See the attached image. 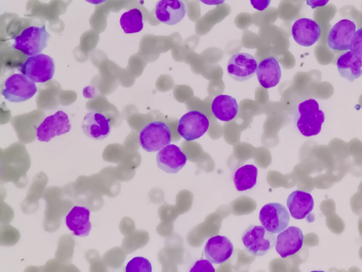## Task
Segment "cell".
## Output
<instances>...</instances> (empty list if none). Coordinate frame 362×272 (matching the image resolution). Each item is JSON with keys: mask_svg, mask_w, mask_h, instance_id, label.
Wrapping results in <instances>:
<instances>
[{"mask_svg": "<svg viewBox=\"0 0 362 272\" xmlns=\"http://www.w3.org/2000/svg\"><path fill=\"white\" fill-rule=\"evenodd\" d=\"M349 50L362 57V28L356 30L350 43Z\"/></svg>", "mask_w": 362, "mask_h": 272, "instance_id": "cell-26", "label": "cell"}, {"mask_svg": "<svg viewBox=\"0 0 362 272\" xmlns=\"http://www.w3.org/2000/svg\"><path fill=\"white\" fill-rule=\"evenodd\" d=\"M290 215L286 208L278 203L264 205L259 213L262 226L269 232L277 234L286 229L289 223Z\"/></svg>", "mask_w": 362, "mask_h": 272, "instance_id": "cell-9", "label": "cell"}, {"mask_svg": "<svg viewBox=\"0 0 362 272\" xmlns=\"http://www.w3.org/2000/svg\"><path fill=\"white\" fill-rule=\"evenodd\" d=\"M204 252L205 257L211 263L221 264L230 258L233 252V245L228 237L216 235L206 242Z\"/></svg>", "mask_w": 362, "mask_h": 272, "instance_id": "cell-16", "label": "cell"}, {"mask_svg": "<svg viewBox=\"0 0 362 272\" xmlns=\"http://www.w3.org/2000/svg\"><path fill=\"white\" fill-rule=\"evenodd\" d=\"M286 205L292 217L303 220L313 210L314 200L310 193L296 190L288 196Z\"/></svg>", "mask_w": 362, "mask_h": 272, "instance_id": "cell-20", "label": "cell"}, {"mask_svg": "<svg viewBox=\"0 0 362 272\" xmlns=\"http://www.w3.org/2000/svg\"><path fill=\"white\" fill-rule=\"evenodd\" d=\"M325 119V113L320 109L319 103L315 99H306L298 104L295 122L298 130L303 136L318 135Z\"/></svg>", "mask_w": 362, "mask_h": 272, "instance_id": "cell-1", "label": "cell"}, {"mask_svg": "<svg viewBox=\"0 0 362 272\" xmlns=\"http://www.w3.org/2000/svg\"><path fill=\"white\" fill-rule=\"evenodd\" d=\"M67 228L77 237H86L91 230L90 210L86 206L74 205L65 217Z\"/></svg>", "mask_w": 362, "mask_h": 272, "instance_id": "cell-18", "label": "cell"}, {"mask_svg": "<svg viewBox=\"0 0 362 272\" xmlns=\"http://www.w3.org/2000/svg\"><path fill=\"white\" fill-rule=\"evenodd\" d=\"M254 8L259 11L265 10L270 4L271 0H250Z\"/></svg>", "mask_w": 362, "mask_h": 272, "instance_id": "cell-28", "label": "cell"}, {"mask_svg": "<svg viewBox=\"0 0 362 272\" xmlns=\"http://www.w3.org/2000/svg\"><path fill=\"white\" fill-rule=\"evenodd\" d=\"M126 272H151L152 266L146 258L136 256L132 259L125 267Z\"/></svg>", "mask_w": 362, "mask_h": 272, "instance_id": "cell-25", "label": "cell"}, {"mask_svg": "<svg viewBox=\"0 0 362 272\" xmlns=\"http://www.w3.org/2000/svg\"><path fill=\"white\" fill-rule=\"evenodd\" d=\"M18 69L35 83H45L52 79L55 67L51 57L39 53L28 57Z\"/></svg>", "mask_w": 362, "mask_h": 272, "instance_id": "cell-6", "label": "cell"}, {"mask_svg": "<svg viewBox=\"0 0 362 272\" xmlns=\"http://www.w3.org/2000/svg\"><path fill=\"white\" fill-rule=\"evenodd\" d=\"M274 233L267 230L263 226L250 225L242 234L243 244L250 254L264 256L271 250L276 243Z\"/></svg>", "mask_w": 362, "mask_h": 272, "instance_id": "cell-4", "label": "cell"}, {"mask_svg": "<svg viewBox=\"0 0 362 272\" xmlns=\"http://www.w3.org/2000/svg\"><path fill=\"white\" fill-rule=\"evenodd\" d=\"M356 24L349 19H341L330 29L327 36V45L334 51L349 49L352 38L356 32Z\"/></svg>", "mask_w": 362, "mask_h": 272, "instance_id": "cell-11", "label": "cell"}, {"mask_svg": "<svg viewBox=\"0 0 362 272\" xmlns=\"http://www.w3.org/2000/svg\"><path fill=\"white\" fill-rule=\"evenodd\" d=\"M189 271L214 272L215 268L211 262L206 259L197 261L189 269Z\"/></svg>", "mask_w": 362, "mask_h": 272, "instance_id": "cell-27", "label": "cell"}, {"mask_svg": "<svg viewBox=\"0 0 362 272\" xmlns=\"http://www.w3.org/2000/svg\"><path fill=\"white\" fill-rule=\"evenodd\" d=\"M85 1H86L87 2L90 3L92 4H94V5H99V4L104 3L107 0H85Z\"/></svg>", "mask_w": 362, "mask_h": 272, "instance_id": "cell-31", "label": "cell"}, {"mask_svg": "<svg viewBox=\"0 0 362 272\" xmlns=\"http://www.w3.org/2000/svg\"><path fill=\"white\" fill-rule=\"evenodd\" d=\"M329 0H306V4L311 7L315 8L317 7L325 6Z\"/></svg>", "mask_w": 362, "mask_h": 272, "instance_id": "cell-29", "label": "cell"}, {"mask_svg": "<svg viewBox=\"0 0 362 272\" xmlns=\"http://www.w3.org/2000/svg\"><path fill=\"white\" fill-rule=\"evenodd\" d=\"M81 128L88 137L101 140L106 138L110 133V119L103 113L91 110L84 116Z\"/></svg>", "mask_w": 362, "mask_h": 272, "instance_id": "cell-13", "label": "cell"}, {"mask_svg": "<svg viewBox=\"0 0 362 272\" xmlns=\"http://www.w3.org/2000/svg\"><path fill=\"white\" fill-rule=\"evenodd\" d=\"M303 244V234L301 230L297 227L291 226L278 234L275 249L281 258H286L299 251Z\"/></svg>", "mask_w": 362, "mask_h": 272, "instance_id": "cell-12", "label": "cell"}, {"mask_svg": "<svg viewBox=\"0 0 362 272\" xmlns=\"http://www.w3.org/2000/svg\"><path fill=\"white\" fill-rule=\"evenodd\" d=\"M199 1L204 4L214 5V6L221 4L225 1V0H199Z\"/></svg>", "mask_w": 362, "mask_h": 272, "instance_id": "cell-30", "label": "cell"}, {"mask_svg": "<svg viewBox=\"0 0 362 272\" xmlns=\"http://www.w3.org/2000/svg\"><path fill=\"white\" fill-rule=\"evenodd\" d=\"M258 169L254 164H245L239 167L233 176V183L238 191H244L252 188L256 183Z\"/></svg>", "mask_w": 362, "mask_h": 272, "instance_id": "cell-23", "label": "cell"}, {"mask_svg": "<svg viewBox=\"0 0 362 272\" xmlns=\"http://www.w3.org/2000/svg\"><path fill=\"white\" fill-rule=\"evenodd\" d=\"M187 12L182 0H159L155 7V16L161 23L173 26L180 23Z\"/></svg>", "mask_w": 362, "mask_h": 272, "instance_id": "cell-17", "label": "cell"}, {"mask_svg": "<svg viewBox=\"0 0 362 272\" xmlns=\"http://www.w3.org/2000/svg\"><path fill=\"white\" fill-rule=\"evenodd\" d=\"M208 118L196 110L185 113L179 120L177 132L186 141H193L204 135L209 128Z\"/></svg>", "mask_w": 362, "mask_h": 272, "instance_id": "cell-7", "label": "cell"}, {"mask_svg": "<svg viewBox=\"0 0 362 272\" xmlns=\"http://www.w3.org/2000/svg\"><path fill=\"white\" fill-rule=\"evenodd\" d=\"M337 67L341 77L353 82L362 75V57L351 51H347L339 57Z\"/></svg>", "mask_w": 362, "mask_h": 272, "instance_id": "cell-21", "label": "cell"}, {"mask_svg": "<svg viewBox=\"0 0 362 272\" xmlns=\"http://www.w3.org/2000/svg\"><path fill=\"white\" fill-rule=\"evenodd\" d=\"M211 111L215 118L223 122H229L238 113L236 99L229 95H217L211 103Z\"/></svg>", "mask_w": 362, "mask_h": 272, "instance_id": "cell-22", "label": "cell"}, {"mask_svg": "<svg viewBox=\"0 0 362 272\" xmlns=\"http://www.w3.org/2000/svg\"><path fill=\"white\" fill-rule=\"evenodd\" d=\"M226 68L232 79L238 81H245L254 76L257 68V62L252 55L238 52L230 57Z\"/></svg>", "mask_w": 362, "mask_h": 272, "instance_id": "cell-10", "label": "cell"}, {"mask_svg": "<svg viewBox=\"0 0 362 272\" xmlns=\"http://www.w3.org/2000/svg\"><path fill=\"white\" fill-rule=\"evenodd\" d=\"M119 23L125 33H139L144 28L143 14L139 9L132 8L122 15Z\"/></svg>", "mask_w": 362, "mask_h": 272, "instance_id": "cell-24", "label": "cell"}, {"mask_svg": "<svg viewBox=\"0 0 362 272\" xmlns=\"http://www.w3.org/2000/svg\"><path fill=\"white\" fill-rule=\"evenodd\" d=\"M49 37L45 25L42 27L32 26L13 38V48L27 56H33L40 53L47 47Z\"/></svg>", "mask_w": 362, "mask_h": 272, "instance_id": "cell-3", "label": "cell"}, {"mask_svg": "<svg viewBox=\"0 0 362 272\" xmlns=\"http://www.w3.org/2000/svg\"><path fill=\"white\" fill-rule=\"evenodd\" d=\"M291 34L294 40L300 45L310 47L320 38L321 28L314 20L300 18L294 21L291 27Z\"/></svg>", "mask_w": 362, "mask_h": 272, "instance_id": "cell-15", "label": "cell"}, {"mask_svg": "<svg viewBox=\"0 0 362 272\" xmlns=\"http://www.w3.org/2000/svg\"><path fill=\"white\" fill-rule=\"evenodd\" d=\"M139 141L141 147L148 152L159 151L170 144V129L163 121L150 122L140 131Z\"/></svg>", "mask_w": 362, "mask_h": 272, "instance_id": "cell-2", "label": "cell"}, {"mask_svg": "<svg viewBox=\"0 0 362 272\" xmlns=\"http://www.w3.org/2000/svg\"><path fill=\"white\" fill-rule=\"evenodd\" d=\"M37 91L35 83L22 73H15L8 76L1 89L4 98L13 103L27 101L34 96Z\"/></svg>", "mask_w": 362, "mask_h": 272, "instance_id": "cell-5", "label": "cell"}, {"mask_svg": "<svg viewBox=\"0 0 362 272\" xmlns=\"http://www.w3.org/2000/svg\"><path fill=\"white\" fill-rule=\"evenodd\" d=\"M256 75L259 84L264 89L276 86L281 77L279 62L274 57H268L258 64Z\"/></svg>", "mask_w": 362, "mask_h": 272, "instance_id": "cell-19", "label": "cell"}, {"mask_svg": "<svg viewBox=\"0 0 362 272\" xmlns=\"http://www.w3.org/2000/svg\"><path fill=\"white\" fill-rule=\"evenodd\" d=\"M71 128V124L67 114L62 110H57L44 118L37 127V139L47 142L56 136L69 132Z\"/></svg>", "mask_w": 362, "mask_h": 272, "instance_id": "cell-8", "label": "cell"}, {"mask_svg": "<svg viewBox=\"0 0 362 272\" xmlns=\"http://www.w3.org/2000/svg\"><path fill=\"white\" fill-rule=\"evenodd\" d=\"M187 160L185 154L173 144L166 145L156 155L158 168L168 174L177 173L185 165Z\"/></svg>", "mask_w": 362, "mask_h": 272, "instance_id": "cell-14", "label": "cell"}]
</instances>
